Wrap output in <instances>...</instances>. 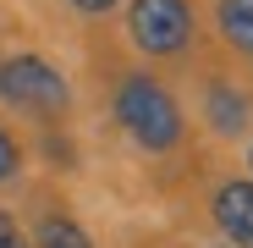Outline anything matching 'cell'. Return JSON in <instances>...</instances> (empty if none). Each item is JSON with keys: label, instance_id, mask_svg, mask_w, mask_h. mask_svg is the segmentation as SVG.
Wrapping results in <instances>:
<instances>
[{"label": "cell", "instance_id": "cell-6", "mask_svg": "<svg viewBox=\"0 0 253 248\" xmlns=\"http://www.w3.org/2000/svg\"><path fill=\"white\" fill-rule=\"evenodd\" d=\"M33 248H94V237L83 232L66 210H39L33 215V237H28Z\"/></svg>", "mask_w": 253, "mask_h": 248}, {"label": "cell", "instance_id": "cell-7", "mask_svg": "<svg viewBox=\"0 0 253 248\" xmlns=\"http://www.w3.org/2000/svg\"><path fill=\"white\" fill-rule=\"evenodd\" d=\"M215 28L242 61H253V0H215Z\"/></svg>", "mask_w": 253, "mask_h": 248}, {"label": "cell", "instance_id": "cell-3", "mask_svg": "<svg viewBox=\"0 0 253 248\" xmlns=\"http://www.w3.org/2000/svg\"><path fill=\"white\" fill-rule=\"evenodd\" d=\"M0 99L22 116L61 121L72 110V83L44 55H0Z\"/></svg>", "mask_w": 253, "mask_h": 248}, {"label": "cell", "instance_id": "cell-8", "mask_svg": "<svg viewBox=\"0 0 253 248\" xmlns=\"http://www.w3.org/2000/svg\"><path fill=\"white\" fill-rule=\"evenodd\" d=\"M17 177H22V144H17L6 127H0V188L17 182Z\"/></svg>", "mask_w": 253, "mask_h": 248}, {"label": "cell", "instance_id": "cell-11", "mask_svg": "<svg viewBox=\"0 0 253 248\" xmlns=\"http://www.w3.org/2000/svg\"><path fill=\"white\" fill-rule=\"evenodd\" d=\"M248 177H253V144H248Z\"/></svg>", "mask_w": 253, "mask_h": 248}, {"label": "cell", "instance_id": "cell-5", "mask_svg": "<svg viewBox=\"0 0 253 248\" xmlns=\"http://www.w3.org/2000/svg\"><path fill=\"white\" fill-rule=\"evenodd\" d=\"M204 121H209V133H220V138H242L248 121H253V105H248V94L237 83L209 77L204 83Z\"/></svg>", "mask_w": 253, "mask_h": 248}, {"label": "cell", "instance_id": "cell-10", "mask_svg": "<svg viewBox=\"0 0 253 248\" xmlns=\"http://www.w3.org/2000/svg\"><path fill=\"white\" fill-rule=\"evenodd\" d=\"M0 248H33V243L22 237V226H17L11 215H0Z\"/></svg>", "mask_w": 253, "mask_h": 248}, {"label": "cell", "instance_id": "cell-9", "mask_svg": "<svg viewBox=\"0 0 253 248\" xmlns=\"http://www.w3.org/2000/svg\"><path fill=\"white\" fill-rule=\"evenodd\" d=\"M66 6H72L77 17H110V11L121 6V0H66Z\"/></svg>", "mask_w": 253, "mask_h": 248}, {"label": "cell", "instance_id": "cell-12", "mask_svg": "<svg viewBox=\"0 0 253 248\" xmlns=\"http://www.w3.org/2000/svg\"><path fill=\"white\" fill-rule=\"evenodd\" d=\"M215 248H231V243H215Z\"/></svg>", "mask_w": 253, "mask_h": 248}, {"label": "cell", "instance_id": "cell-4", "mask_svg": "<svg viewBox=\"0 0 253 248\" xmlns=\"http://www.w3.org/2000/svg\"><path fill=\"white\" fill-rule=\"evenodd\" d=\"M209 215L231 248H253V177H226L209 193Z\"/></svg>", "mask_w": 253, "mask_h": 248}, {"label": "cell", "instance_id": "cell-1", "mask_svg": "<svg viewBox=\"0 0 253 248\" xmlns=\"http://www.w3.org/2000/svg\"><path fill=\"white\" fill-rule=\"evenodd\" d=\"M110 110H116V127L132 138L143 154H171L187 138L182 99L165 89L154 72H121L116 94H110Z\"/></svg>", "mask_w": 253, "mask_h": 248}, {"label": "cell", "instance_id": "cell-2", "mask_svg": "<svg viewBox=\"0 0 253 248\" xmlns=\"http://www.w3.org/2000/svg\"><path fill=\"white\" fill-rule=\"evenodd\" d=\"M126 39L149 61H182L198 39L193 0H126Z\"/></svg>", "mask_w": 253, "mask_h": 248}]
</instances>
